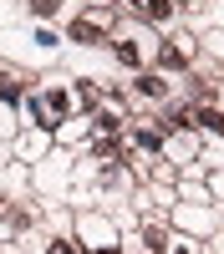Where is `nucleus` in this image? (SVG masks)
Here are the masks:
<instances>
[{
	"mask_svg": "<svg viewBox=\"0 0 224 254\" xmlns=\"http://www.w3.org/2000/svg\"><path fill=\"white\" fill-rule=\"evenodd\" d=\"M61 117H67V92H46V97L36 102V122L41 127H56Z\"/></svg>",
	"mask_w": 224,
	"mask_h": 254,
	"instance_id": "1",
	"label": "nucleus"
},
{
	"mask_svg": "<svg viewBox=\"0 0 224 254\" xmlns=\"http://www.w3.org/2000/svg\"><path fill=\"white\" fill-rule=\"evenodd\" d=\"M102 26H107V10H92V15H81L76 26H72V41H97Z\"/></svg>",
	"mask_w": 224,
	"mask_h": 254,
	"instance_id": "2",
	"label": "nucleus"
},
{
	"mask_svg": "<svg viewBox=\"0 0 224 254\" xmlns=\"http://www.w3.org/2000/svg\"><path fill=\"white\" fill-rule=\"evenodd\" d=\"M133 10H138L143 20H153V26H163V20L173 15V5H168V0H133Z\"/></svg>",
	"mask_w": 224,
	"mask_h": 254,
	"instance_id": "3",
	"label": "nucleus"
},
{
	"mask_svg": "<svg viewBox=\"0 0 224 254\" xmlns=\"http://www.w3.org/2000/svg\"><path fill=\"white\" fill-rule=\"evenodd\" d=\"M158 61H163V66H183V61H189V46H173V41H168V46L158 51Z\"/></svg>",
	"mask_w": 224,
	"mask_h": 254,
	"instance_id": "4",
	"label": "nucleus"
},
{
	"mask_svg": "<svg viewBox=\"0 0 224 254\" xmlns=\"http://www.w3.org/2000/svg\"><path fill=\"white\" fill-rule=\"evenodd\" d=\"M117 61H122V66H138V61H143V51L133 46V41H122V46H117Z\"/></svg>",
	"mask_w": 224,
	"mask_h": 254,
	"instance_id": "5",
	"label": "nucleus"
},
{
	"mask_svg": "<svg viewBox=\"0 0 224 254\" xmlns=\"http://www.w3.org/2000/svg\"><path fill=\"white\" fill-rule=\"evenodd\" d=\"M138 92H143V97H163L168 87H163V76H143V81H138Z\"/></svg>",
	"mask_w": 224,
	"mask_h": 254,
	"instance_id": "6",
	"label": "nucleus"
},
{
	"mask_svg": "<svg viewBox=\"0 0 224 254\" xmlns=\"http://www.w3.org/2000/svg\"><path fill=\"white\" fill-rule=\"evenodd\" d=\"M15 97H20V81L0 71V102H15Z\"/></svg>",
	"mask_w": 224,
	"mask_h": 254,
	"instance_id": "7",
	"label": "nucleus"
},
{
	"mask_svg": "<svg viewBox=\"0 0 224 254\" xmlns=\"http://www.w3.org/2000/svg\"><path fill=\"white\" fill-rule=\"evenodd\" d=\"M31 10H36V15H51V10H56V0H31Z\"/></svg>",
	"mask_w": 224,
	"mask_h": 254,
	"instance_id": "8",
	"label": "nucleus"
},
{
	"mask_svg": "<svg viewBox=\"0 0 224 254\" xmlns=\"http://www.w3.org/2000/svg\"><path fill=\"white\" fill-rule=\"evenodd\" d=\"M51 254H81L76 244H51Z\"/></svg>",
	"mask_w": 224,
	"mask_h": 254,
	"instance_id": "9",
	"label": "nucleus"
}]
</instances>
